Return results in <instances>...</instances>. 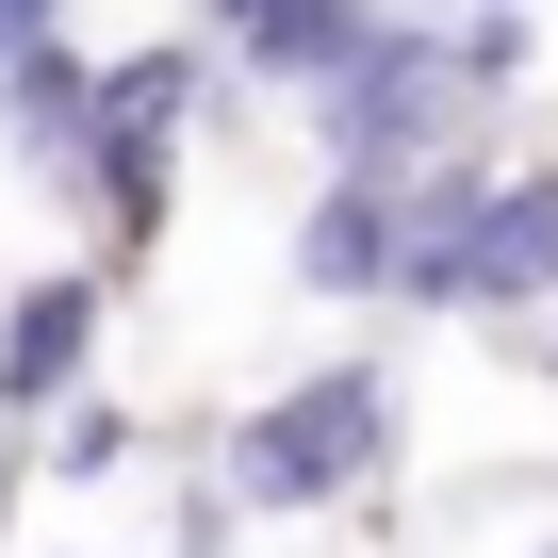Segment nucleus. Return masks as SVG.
<instances>
[{"mask_svg":"<svg viewBox=\"0 0 558 558\" xmlns=\"http://www.w3.org/2000/svg\"><path fill=\"white\" fill-rule=\"evenodd\" d=\"M83 362H99V279H34L0 313V395L50 411V395H83Z\"/></svg>","mask_w":558,"mask_h":558,"instance_id":"obj_5","label":"nucleus"},{"mask_svg":"<svg viewBox=\"0 0 558 558\" xmlns=\"http://www.w3.org/2000/svg\"><path fill=\"white\" fill-rule=\"evenodd\" d=\"M313 116H329V165H345V181H411V165L476 116V83H460L444 34H362L345 83H313Z\"/></svg>","mask_w":558,"mask_h":558,"instance_id":"obj_3","label":"nucleus"},{"mask_svg":"<svg viewBox=\"0 0 558 558\" xmlns=\"http://www.w3.org/2000/svg\"><path fill=\"white\" fill-rule=\"evenodd\" d=\"M395 230H411V181H329L296 214V279L313 296H395Z\"/></svg>","mask_w":558,"mask_h":558,"instance_id":"obj_4","label":"nucleus"},{"mask_svg":"<svg viewBox=\"0 0 558 558\" xmlns=\"http://www.w3.org/2000/svg\"><path fill=\"white\" fill-rule=\"evenodd\" d=\"M444 50H460V83H476V99H509V83H525V17H460Z\"/></svg>","mask_w":558,"mask_h":558,"instance_id":"obj_9","label":"nucleus"},{"mask_svg":"<svg viewBox=\"0 0 558 558\" xmlns=\"http://www.w3.org/2000/svg\"><path fill=\"white\" fill-rule=\"evenodd\" d=\"M214 17H246V0H214Z\"/></svg>","mask_w":558,"mask_h":558,"instance_id":"obj_12","label":"nucleus"},{"mask_svg":"<svg viewBox=\"0 0 558 558\" xmlns=\"http://www.w3.org/2000/svg\"><path fill=\"white\" fill-rule=\"evenodd\" d=\"M0 116H17L34 165H83L99 148V66L83 50H17V66H0Z\"/></svg>","mask_w":558,"mask_h":558,"instance_id":"obj_7","label":"nucleus"},{"mask_svg":"<svg viewBox=\"0 0 558 558\" xmlns=\"http://www.w3.org/2000/svg\"><path fill=\"white\" fill-rule=\"evenodd\" d=\"M116 460H132V411H116V395H83V411H66V444H50V476H66V493H99Z\"/></svg>","mask_w":558,"mask_h":558,"instance_id":"obj_8","label":"nucleus"},{"mask_svg":"<svg viewBox=\"0 0 558 558\" xmlns=\"http://www.w3.org/2000/svg\"><path fill=\"white\" fill-rule=\"evenodd\" d=\"M378 427H395L378 362H313L296 395H263V411L230 427V460H214V476H230L246 509H329V493L378 460Z\"/></svg>","mask_w":558,"mask_h":558,"instance_id":"obj_2","label":"nucleus"},{"mask_svg":"<svg viewBox=\"0 0 558 558\" xmlns=\"http://www.w3.org/2000/svg\"><path fill=\"white\" fill-rule=\"evenodd\" d=\"M50 17H66V0H0V66H17V50H50Z\"/></svg>","mask_w":558,"mask_h":558,"instance_id":"obj_10","label":"nucleus"},{"mask_svg":"<svg viewBox=\"0 0 558 558\" xmlns=\"http://www.w3.org/2000/svg\"><path fill=\"white\" fill-rule=\"evenodd\" d=\"M476 17H525V0H476Z\"/></svg>","mask_w":558,"mask_h":558,"instance_id":"obj_11","label":"nucleus"},{"mask_svg":"<svg viewBox=\"0 0 558 558\" xmlns=\"http://www.w3.org/2000/svg\"><path fill=\"white\" fill-rule=\"evenodd\" d=\"M395 296L427 313H509V296H558V181H411V230H395Z\"/></svg>","mask_w":558,"mask_h":558,"instance_id":"obj_1","label":"nucleus"},{"mask_svg":"<svg viewBox=\"0 0 558 558\" xmlns=\"http://www.w3.org/2000/svg\"><path fill=\"white\" fill-rule=\"evenodd\" d=\"M362 34H378L362 0H246V17H230V50H246L263 83H345Z\"/></svg>","mask_w":558,"mask_h":558,"instance_id":"obj_6","label":"nucleus"}]
</instances>
